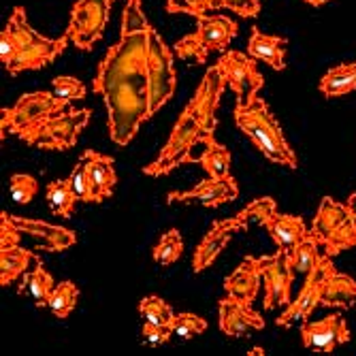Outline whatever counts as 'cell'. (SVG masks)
Instances as JSON below:
<instances>
[{"label":"cell","mask_w":356,"mask_h":356,"mask_svg":"<svg viewBox=\"0 0 356 356\" xmlns=\"http://www.w3.org/2000/svg\"><path fill=\"white\" fill-rule=\"evenodd\" d=\"M37 190H39V181L28 173H15L11 177L9 194H11V199L19 205H28L32 199H35Z\"/></svg>","instance_id":"74e56055"},{"label":"cell","mask_w":356,"mask_h":356,"mask_svg":"<svg viewBox=\"0 0 356 356\" xmlns=\"http://www.w3.org/2000/svg\"><path fill=\"white\" fill-rule=\"evenodd\" d=\"M356 90V62L339 64L325 73L320 79V92L329 96V99H337V96H346Z\"/></svg>","instance_id":"484cf974"},{"label":"cell","mask_w":356,"mask_h":356,"mask_svg":"<svg viewBox=\"0 0 356 356\" xmlns=\"http://www.w3.org/2000/svg\"><path fill=\"white\" fill-rule=\"evenodd\" d=\"M237 22L229 15H203L197 17V30L186 35L175 43V56L181 60H192L194 64H205L209 54L226 51L235 37H237Z\"/></svg>","instance_id":"277c9868"},{"label":"cell","mask_w":356,"mask_h":356,"mask_svg":"<svg viewBox=\"0 0 356 356\" xmlns=\"http://www.w3.org/2000/svg\"><path fill=\"white\" fill-rule=\"evenodd\" d=\"M252 329L263 331L265 318L248 303L226 295L220 301V331L226 337H248Z\"/></svg>","instance_id":"2e32d148"},{"label":"cell","mask_w":356,"mask_h":356,"mask_svg":"<svg viewBox=\"0 0 356 356\" xmlns=\"http://www.w3.org/2000/svg\"><path fill=\"white\" fill-rule=\"evenodd\" d=\"M250 354H261V356H263V354H265V350H263V348H254Z\"/></svg>","instance_id":"bcb514c9"},{"label":"cell","mask_w":356,"mask_h":356,"mask_svg":"<svg viewBox=\"0 0 356 356\" xmlns=\"http://www.w3.org/2000/svg\"><path fill=\"white\" fill-rule=\"evenodd\" d=\"M235 231H241V224L237 218H229V220H218L213 222V226L209 229V233L201 239V243L194 250L192 256V271L201 273L207 267L213 265V261L220 256V252L229 245L231 237Z\"/></svg>","instance_id":"e0dca14e"},{"label":"cell","mask_w":356,"mask_h":356,"mask_svg":"<svg viewBox=\"0 0 356 356\" xmlns=\"http://www.w3.org/2000/svg\"><path fill=\"white\" fill-rule=\"evenodd\" d=\"M301 339L307 350H314L320 354H331L335 352L337 346L350 341V329H348V322L339 314H331L316 322L303 320Z\"/></svg>","instance_id":"4fadbf2b"},{"label":"cell","mask_w":356,"mask_h":356,"mask_svg":"<svg viewBox=\"0 0 356 356\" xmlns=\"http://www.w3.org/2000/svg\"><path fill=\"white\" fill-rule=\"evenodd\" d=\"M69 109V101L60 99L54 92H28L19 96L17 103L13 107H7L0 113V128L17 135L19 139L28 135L30 131H35L37 126L47 122L51 115Z\"/></svg>","instance_id":"8992f818"},{"label":"cell","mask_w":356,"mask_h":356,"mask_svg":"<svg viewBox=\"0 0 356 356\" xmlns=\"http://www.w3.org/2000/svg\"><path fill=\"white\" fill-rule=\"evenodd\" d=\"M181 252H184V241H181V235L177 229H171L167 231L163 237H160L158 245L154 248V261L158 265H173L181 258Z\"/></svg>","instance_id":"1f68e13d"},{"label":"cell","mask_w":356,"mask_h":356,"mask_svg":"<svg viewBox=\"0 0 356 356\" xmlns=\"http://www.w3.org/2000/svg\"><path fill=\"white\" fill-rule=\"evenodd\" d=\"M71 188L75 192L77 201H83V203H99V199H96V192H94V186L90 181V175H88V169H86V160L83 156L79 158V163L75 165L71 177Z\"/></svg>","instance_id":"d590c367"},{"label":"cell","mask_w":356,"mask_h":356,"mask_svg":"<svg viewBox=\"0 0 356 356\" xmlns=\"http://www.w3.org/2000/svg\"><path fill=\"white\" fill-rule=\"evenodd\" d=\"M152 28L143 13V0H126V7L122 11V30L120 35H135Z\"/></svg>","instance_id":"836d02e7"},{"label":"cell","mask_w":356,"mask_h":356,"mask_svg":"<svg viewBox=\"0 0 356 356\" xmlns=\"http://www.w3.org/2000/svg\"><path fill=\"white\" fill-rule=\"evenodd\" d=\"M218 9H222V0H167L169 13H184L192 17H203Z\"/></svg>","instance_id":"e575fe53"},{"label":"cell","mask_w":356,"mask_h":356,"mask_svg":"<svg viewBox=\"0 0 356 356\" xmlns=\"http://www.w3.org/2000/svg\"><path fill=\"white\" fill-rule=\"evenodd\" d=\"M216 64L226 79V86L235 92L237 103L248 105L258 99V92L265 86V77L256 69V60L250 54L229 49Z\"/></svg>","instance_id":"8fae6325"},{"label":"cell","mask_w":356,"mask_h":356,"mask_svg":"<svg viewBox=\"0 0 356 356\" xmlns=\"http://www.w3.org/2000/svg\"><path fill=\"white\" fill-rule=\"evenodd\" d=\"M92 118L90 109H64L56 115H51L47 122H43L41 126H37L35 131H30L28 135L22 137L24 143L39 147V149H71L81 131L88 126Z\"/></svg>","instance_id":"ba28073f"},{"label":"cell","mask_w":356,"mask_h":356,"mask_svg":"<svg viewBox=\"0 0 356 356\" xmlns=\"http://www.w3.org/2000/svg\"><path fill=\"white\" fill-rule=\"evenodd\" d=\"M335 273L333 267V258L322 254L318 265L307 273V280L301 288V293L297 295L295 301H290L284 309V314L280 318H275V325L282 329H288L295 325V320H307L312 316V312L320 305V293L322 286L329 280V275Z\"/></svg>","instance_id":"7c38bea8"},{"label":"cell","mask_w":356,"mask_h":356,"mask_svg":"<svg viewBox=\"0 0 356 356\" xmlns=\"http://www.w3.org/2000/svg\"><path fill=\"white\" fill-rule=\"evenodd\" d=\"M226 88L229 86H226V79L222 77L218 64H211L205 71L197 92L188 101L186 109L179 113V120L175 122L165 147L160 149L154 163L145 165L143 169L145 175L152 177L169 175L173 169L194 163L192 147L197 143H203L205 137L216 133L218 126L216 113Z\"/></svg>","instance_id":"7a4b0ae2"},{"label":"cell","mask_w":356,"mask_h":356,"mask_svg":"<svg viewBox=\"0 0 356 356\" xmlns=\"http://www.w3.org/2000/svg\"><path fill=\"white\" fill-rule=\"evenodd\" d=\"M81 156L86 160V169H88L90 181L94 186L96 199H99V203L109 199L115 188V181H118V175L113 169V158L107 154H101V152H94V149H86Z\"/></svg>","instance_id":"ffe728a7"},{"label":"cell","mask_w":356,"mask_h":356,"mask_svg":"<svg viewBox=\"0 0 356 356\" xmlns=\"http://www.w3.org/2000/svg\"><path fill=\"white\" fill-rule=\"evenodd\" d=\"M239 188L237 181L231 177H224V179H203L194 186L192 190H184V192H169L167 203H199L203 207H220L224 203H231L237 199Z\"/></svg>","instance_id":"5bb4252c"},{"label":"cell","mask_w":356,"mask_h":356,"mask_svg":"<svg viewBox=\"0 0 356 356\" xmlns=\"http://www.w3.org/2000/svg\"><path fill=\"white\" fill-rule=\"evenodd\" d=\"M113 3L115 0H77L73 5L67 35L77 49L86 51L103 39Z\"/></svg>","instance_id":"9c48e42d"},{"label":"cell","mask_w":356,"mask_h":356,"mask_svg":"<svg viewBox=\"0 0 356 356\" xmlns=\"http://www.w3.org/2000/svg\"><path fill=\"white\" fill-rule=\"evenodd\" d=\"M265 229L271 235V239L275 241V245L288 254L309 235L303 218L293 216V213H277L275 211L273 218L265 224Z\"/></svg>","instance_id":"d6986e66"},{"label":"cell","mask_w":356,"mask_h":356,"mask_svg":"<svg viewBox=\"0 0 356 356\" xmlns=\"http://www.w3.org/2000/svg\"><path fill=\"white\" fill-rule=\"evenodd\" d=\"M15 54H17V43H15L11 32L5 28L3 32H0V60H3L5 67H9L11 60L15 58Z\"/></svg>","instance_id":"b9f144b4"},{"label":"cell","mask_w":356,"mask_h":356,"mask_svg":"<svg viewBox=\"0 0 356 356\" xmlns=\"http://www.w3.org/2000/svg\"><path fill=\"white\" fill-rule=\"evenodd\" d=\"M248 258L263 280V286H265L263 305L267 312L275 309L277 305H288L293 301L290 299V290H293V282H295V269L290 265L288 252L277 248L275 254L261 256V258L248 256Z\"/></svg>","instance_id":"30bf717a"},{"label":"cell","mask_w":356,"mask_h":356,"mask_svg":"<svg viewBox=\"0 0 356 356\" xmlns=\"http://www.w3.org/2000/svg\"><path fill=\"white\" fill-rule=\"evenodd\" d=\"M19 237H22V233L15 229V226L9 220L0 218V250L17 245L19 243Z\"/></svg>","instance_id":"7bdbcfd3"},{"label":"cell","mask_w":356,"mask_h":356,"mask_svg":"<svg viewBox=\"0 0 356 356\" xmlns=\"http://www.w3.org/2000/svg\"><path fill=\"white\" fill-rule=\"evenodd\" d=\"M147 75H149V118L163 109L173 96L177 88L175 73V51L158 35L152 26L149 30V45H147Z\"/></svg>","instance_id":"52a82bcc"},{"label":"cell","mask_w":356,"mask_h":356,"mask_svg":"<svg viewBox=\"0 0 356 356\" xmlns=\"http://www.w3.org/2000/svg\"><path fill=\"white\" fill-rule=\"evenodd\" d=\"M203 145H205V149L199 156H194V163H199L209 173V177H216V179L231 177V152H229V147L218 143L213 135L205 137Z\"/></svg>","instance_id":"cb8c5ba5"},{"label":"cell","mask_w":356,"mask_h":356,"mask_svg":"<svg viewBox=\"0 0 356 356\" xmlns=\"http://www.w3.org/2000/svg\"><path fill=\"white\" fill-rule=\"evenodd\" d=\"M0 218L9 220L22 235L39 239L41 248L47 252H64L77 243V235L71 229H67V226H54L43 220L19 218V216H11L7 211L0 213Z\"/></svg>","instance_id":"9a60e30c"},{"label":"cell","mask_w":356,"mask_h":356,"mask_svg":"<svg viewBox=\"0 0 356 356\" xmlns=\"http://www.w3.org/2000/svg\"><path fill=\"white\" fill-rule=\"evenodd\" d=\"M312 235L322 248V254L337 256L343 250L356 245V222L348 205L337 203L331 197L320 201L316 218L312 222Z\"/></svg>","instance_id":"5b68a950"},{"label":"cell","mask_w":356,"mask_h":356,"mask_svg":"<svg viewBox=\"0 0 356 356\" xmlns=\"http://www.w3.org/2000/svg\"><path fill=\"white\" fill-rule=\"evenodd\" d=\"M32 258H35V254L26 248H22L19 243L0 250V284L9 286L19 275H24Z\"/></svg>","instance_id":"4316f807"},{"label":"cell","mask_w":356,"mask_h":356,"mask_svg":"<svg viewBox=\"0 0 356 356\" xmlns=\"http://www.w3.org/2000/svg\"><path fill=\"white\" fill-rule=\"evenodd\" d=\"M47 203L51 207V211L56 216H62V218H71L73 211H75V203H77V197L71 188V181L69 179H58V181H51L47 186Z\"/></svg>","instance_id":"83f0119b"},{"label":"cell","mask_w":356,"mask_h":356,"mask_svg":"<svg viewBox=\"0 0 356 356\" xmlns=\"http://www.w3.org/2000/svg\"><path fill=\"white\" fill-rule=\"evenodd\" d=\"M322 307H356V280L346 273H331L320 293Z\"/></svg>","instance_id":"603a6c76"},{"label":"cell","mask_w":356,"mask_h":356,"mask_svg":"<svg viewBox=\"0 0 356 356\" xmlns=\"http://www.w3.org/2000/svg\"><path fill=\"white\" fill-rule=\"evenodd\" d=\"M346 205H348V209H350V213H352V218H354V222H356V192L346 201Z\"/></svg>","instance_id":"ee69618b"},{"label":"cell","mask_w":356,"mask_h":356,"mask_svg":"<svg viewBox=\"0 0 356 356\" xmlns=\"http://www.w3.org/2000/svg\"><path fill=\"white\" fill-rule=\"evenodd\" d=\"M139 314L147 320V322H154V325H163V327H171L173 325V309L169 307L167 301H163L160 297H145L141 299L139 303Z\"/></svg>","instance_id":"d6a6232c"},{"label":"cell","mask_w":356,"mask_h":356,"mask_svg":"<svg viewBox=\"0 0 356 356\" xmlns=\"http://www.w3.org/2000/svg\"><path fill=\"white\" fill-rule=\"evenodd\" d=\"M5 28L11 32L17 43L15 58L11 60L9 67H5L9 75H19L24 71H37V69L45 67V64L54 62L71 43L67 32H64L60 39H47V37L39 35V32L28 24L24 7L13 9Z\"/></svg>","instance_id":"3957f363"},{"label":"cell","mask_w":356,"mask_h":356,"mask_svg":"<svg viewBox=\"0 0 356 356\" xmlns=\"http://www.w3.org/2000/svg\"><path fill=\"white\" fill-rule=\"evenodd\" d=\"M141 335H143V341L149 343V346H163L171 339L173 331L171 327H163V325H154V322H147L141 329Z\"/></svg>","instance_id":"60d3db41"},{"label":"cell","mask_w":356,"mask_h":356,"mask_svg":"<svg viewBox=\"0 0 356 356\" xmlns=\"http://www.w3.org/2000/svg\"><path fill=\"white\" fill-rule=\"evenodd\" d=\"M222 9L233 11L243 19L261 15V0H222Z\"/></svg>","instance_id":"ab89813d"},{"label":"cell","mask_w":356,"mask_h":356,"mask_svg":"<svg viewBox=\"0 0 356 356\" xmlns=\"http://www.w3.org/2000/svg\"><path fill=\"white\" fill-rule=\"evenodd\" d=\"M149 30L120 35L96 69L92 92L103 96L109 139L126 147L149 120L147 45Z\"/></svg>","instance_id":"6da1fadb"},{"label":"cell","mask_w":356,"mask_h":356,"mask_svg":"<svg viewBox=\"0 0 356 356\" xmlns=\"http://www.w3.org/2000/svg\"><path fill=\"white\" fill-rule=\"evenodd\" d=\"M288 256H290V265H293L295 273L307 275L318 265L320 256H322V248H320V243L316 241V237L309 231V235L293 252H290Z\"/></svg>","instance_id":"f1b7e54d"},{"label":"cell","mask_w":356,"mask_h":356,"mask_svg":"<svg viewBox=\"0 0 356 356\" xmlns=\"http://www.w3.org/2000/svg\"><path fill=\"white\" fill-rule=\"evenodd\" d=\"M205 329H207V322H205L201 316L190 314V312L175 314L173 325H171L173 335H177V337H181V339H192V337H197V335H201Z\"/></svg>","instance_id":"8d00e7d4"},{"label":"cell","mask_w":356,"mask_h":356,"mask_svg":"<svg viewBox=\"0 0 356 356\" xmlns=\"http://www.w3.org/2000/svg\"><path fill=\"white\" fill-rule=\"evenodd\" d=\"M286 45L288 41L284 37L275 35H265L258 28H252V35L248 41V54L254 60H261L273 71H284L286 69Z\"/></svg>","instance_id":"44dd1931"},{"label":"cell","mask_w":356,"mask_h":356,"mask_svg":"<svg viewBox=\"0 0 356 356\" xmlns=\"http://www.w3.org/2000/svg\"><path fill=\"white\" fill-rule=\"evenodd\" d=\"M54 288H56L54 277L47 273L43 263L37 258V267L32 269L30 273L22 275V284L17 288V293L19 295H30L39 307H43V305H47V301H49V297L54 293Z\"/></svg>","instance_id":"d4e9b609"},{"label":"cell","mask_w":356,"mask_h":356,"mask_svg":"<svg viewBox=\"0 0 356 356\" xmlns=\"http://www.w3.org/2000/svg\"><path fill=\"white\" fill-rule=\"evenodd\" d=\"M261 282H263L261 275H258V271L250 263V258L245 256L243 263L224 280V290H226V295L252 305V301L258 295V288H261Z\"/></svg>","instance_id":"7402d4cb"},{"label":"cell","mask_w":356,"mask_h":356,"mask_svg":"<svg viewBox=\"0 0 356 356\" xmlns=\"http://www.w3.org/2000/svg\"><path fill=\"white\" fill-rule=\"evenodd\" d=\"M51 92L56 96H60V99L64 101H77V99H83L86 96V86L75 79V77H69V75H60L51 81Z\"/></svg>","instance_id":"f35d334b"},{"label":"cell","mask_w":356,"mask_h":356,"mask_svg":"<svg viewBox=\"0 0 356 356\" xmlns=\"http://www.w3.org/2000/svg\"><path fill=\"white\" fill-rule=\"evenodd\" d=\"M79 290L73 282H60L56 284L54 293L47 301V307L56 314V318H69V314L77 305Z\"/></svg>","instance_id":"f546056e"},{"label":"cell","mask_w":356,"mask_h":356,"mask_svg":"<svg viewBox=\"0 0 356 356\" xmlns=\"http://www.w3.org/2000/svg\"><path fill=\"white\" fill-rule=\"evenodd\" d=\"M235 122H237V126H239V131L261 149V154H265L271 163H277V165H284V167H290V169H297L299 165H297V160H293L290 156H286L284 152H282V147L273 141V137L265 131L263 126H258L252 118H248L243 111H239V109H235Z\"/></svg>","instance_id":"ac0fdd59"},{"label":"cell","mask_w":356,"mask_h":356,"mask_svg":"<svg viewBox=\"0 0 356 356\" xmlns=\"http://www.w3.org/2000/svg\"><path fill=\"white\" fill-rule=\"evenodd\" d=\"M277 211V203H275V199H271V197H261V199H256V201H252L248 207H243L235 218L239 220V224H241V229L245 231L248 229V224L254 220V222H258L261 226H265L271 218H273V213Z\"/></svg>","instance_id":"4dcf8cb0"},{"label":"cell","mask_w":356,"mask_h":356,"mask_svg":"<svg viewBox=\"0 0 356 356\" xmlns=\"http://www.w3.org/2000/svg\"><path fill=\"white\" fill-rule=\"evenodd\" d=\"M305 3H307V5H312V7H322V5L327 3V0H305Z\"/></svg>","instance_id":"f6af8a7d"}]
</instances>
